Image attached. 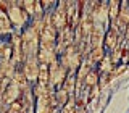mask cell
Masks as SVG:
<instances>
[{"instance_id": "6", "label": "cell", "mask_w": 129, "mask_h": 113, "mask_svg": "<svg viewBox=\"0 0 129 113\" xmlns=\"http://www.w3.org/2000/svg\"><path fill=\"white\" fill-rule=\"evenodd\" d=\"M39 66H40V63H39L37 56L24 60V63H23V68H21V70H23V74L26 76L27 82L36 84V82L39 81Z\"/></svg>"}, {"instance_id": "8", "label": "cell", "mask_w": 129, "mask_h": 113, "mask_svg": "<svg viewBox=\"0 0 129 113\" xmlns=\"http://www.w3.org/2000/svg\"><path fill=\"white\" fill-rule=\"evenodd\" d=\"M119 40H121V32L116 29V27H111L110 26L107 29V32H105V40H103L105 48H107L108 52H113L115 48L121 47Z\"/></svg>"}, {"instance_id": "10", "label": "cell", "mask_w": 129, "mask_h": 113, "mask_svg": "<svg viewBox=\"0 0 129 113\" xmlns=\"http://www.w3.org/2000/svg\"><path fill=\"white\" fill-rule=\"evenodd\" d=\"M105 32H107V29H103V26H100V24H94V29H92L90 36H89V42H90L92 48L103 47Z\"/></svg>"}, {"instance_id": "26", "label": "cell", "mask_w": 129, "mask_h": 113, "mask_svg": "<svg viewBox=\"0 0 129 113\" xmlns=\"http://www.w3.org/2000/svg\"><path fill=\"white\" fill-rule=\"evenodd\" d=\"M0 87H2V78H0Z\"/></svg>"}, {"instance_id": "14", "label": "cell", "mask_w": 129, "mask_h": 113, "mask_svg": "<svg viewBox=\"0 0 129 113\" xmlns=\"http://www.w3.org/2000/svg\"><path fill=\"white\" fill-rule=\"evenodd\" d=\"M11 27H13V24H11L8 15L0 11V36H11Z\"/></svg>"}, {"instance_id": "24", "label": "cell", "mask_w": 129, "mask_h": 113, "mask_svg": "<svg viewBox=\"0 0 129 113\" xmlns=\"http://www.w3.org/2000/svg\"><path fill=\"white\" fill-rule=\"evenodd\" d=\"M123 36H124V47L127 48V47H129V26L126 27V31H124Z\"/></svg>"}, {"instance_id": "18", "label": "cell", "mask_w": 129, "mask_h": 113, "mask_svg": "<svg viewBox=\"0 0 129 113\" xmlns=\"http://www.w3.org/2000/svg\"><path fill=\"white\" fill-rule=\"evenodd\" d=\"M70 99H71V97L68 95V92L64 91V89H56V91H55V102H56L58 107L63 108L64 105L70 102Z\"/></svg>"}, {"instance_id": "5", "label": "cell", "mask_w": 129, "mask_h": 113, "mask_svg": "<svg viewBox=\"0 0 129 113\" xmlns=\"http://www.w3.org/2000/svg\"><path fill=\"white\" fill-rule=\"evenodd\" d=\"M7 15H8V18H10L11 24L16 26V27H23L24 24H26L27 18H29V16L26 15V11L23 10L21 3H19V2H13V0H11V5H10V8H8Z\"/></svg>"}, {"instance_id": "13", "label": "cell", "mask_w": 129, "mask_h": 113, "mask_svg": "<svg viewBox=\"0 0 129 113\" xmlns=\"http://www.w3.org/2000/svg\"><path fill=\"white\" fill-rule=\"evenodd\" d=\"M76 86H78V78H76V71H70L68 73V76H66V79H64V84H63V87L64 91L68 92V95H73L76 92Z\"/></svg>"}, {"instance_id": "19", "label": "cell", "mask_w": 129, "mask_h": 113, "mask_svg": "<svg viewBox=\"0 0 129 113\" xmlns=\"http://www.w3.org/2000/svg\"><path fill=\"white\" fill-rule=\"evenodd\" d=\"M42 84H50V66L48 65H42L39 66V81Z\"/></svg>"}, {"instance_id": "16", "label": "cell", "mask_w": 129, "mask_h": 113, "mask_svg": "<svg viewBox=\"0 0 129 113\" xmlns=\"http://www.w3.org/2000/svg\"><path fill=\"white\" fill-rule=\"evenodd\" d=\"M107 55V52H105V48L103 47H97V48H92L90 50V53H89V58H87V62L89 63H97L99 65L100 62L103 60V56Z\"/></svg>"}, {"instance_id": "17", "label": "cell", "mask_w": 129, "mask_h": 113, "mask_svg": "<svg viewBox=\"0 0 129 113\" xmlns=\"http://www.w3.org/2000/svg\"><path fill=\"white\" fill-rule=\"evenodd\" d=\"M99 68H100V73H102V74H110V73L115 70V65H113V62H111L110 53H107L103 56V60L99 63Z\"/></svg>"}, {"instance_id": "7", "label": "cell", "mask_w": 129, "mask_h": 113, "mask_svg": "<svg viewBox=\"0 0 129 113\" xmlns=\"http://www.w3.org/2000/svg\"><path fill=\"white\" fill-rule=\"evenodd\" d=\"M55 92L48 94L45 97H39L36 99V107H34V113H53L55 111Z\"/></svg>"}, {"instance_id": "4", "label": "cell", "mask_w": 129, "mask_h": 113, "mask_svg": "<svg viewBox=\"0 0 129 113\" xmlns=\"http://www.w3.org/2000/svg\"><path fill=\"white\" fill-rule=\"evenodd\" d=\"M68 73H70V71L60 63V60H56V62H53L50 65V86L53 87L55 91L63 87Z\"/></svg>"}, {"instance_id": "9", "label": "cell", "mask_w": 129, "mask_h": 113, "mask_svg": "<svg viewBox=\"0 0 129 113\" xmlns=\"http://www.w3.org/2000/svg\"><path fill=\"white\" fill-rule=\"evenodd\" d=\"M21 95H23V89L18 86L16 82H13L11 81L10 84L7 86V89L3 91V100H5V103H7V108H8V105H11V103H15V102H18L19 99H21Z\"/></svg>"}, {"instance_id": "25", "label": "cell", "mask_w": 129, "mask_h": 113, "mask_svg": "<svg viewBox=\"0 0 129 113\" xmlns=\"http://www.w3.org/2000/svg\"><path fill=\"white\" fill-rule=\"evenodd\" d=\"M21 113H34V108H32V107H31V108H24Z\"/></svg>"}, {"instance_id": "23", "label": "cell", "mask_w": 129, "mask_h": 113, "mask_svg": "<svg viewBox=\"0 0 129 113\" xmlns=\"http://www.w3.org/2000/svg\"><path fill=\"white\" fill-rule=\"evenodd\" d=\"M76 105H78L76 99H74V97H71L70 102H68V103L61 108V113H76Z\"/></svg>"}, {"instance_id": "21", "label": "cell", "mask_w": 129, "mask_h": 113, "mask_svg": "<svg viewBox=\"0 0 129 113\" xmlns=\"http://www.w3.org/2000/svg\"><path fill=\"white\" fill-rule=\"evenodd\" d=\"M99 74H97V71L92 70L89 74L86 76V79H84V86H86L87 89H90V87H94V86H99Z\"/></svg>"}, {"instance_id": "15", "label": "cell", "mask_w": 129, "mask_h": 113, "mask_svg": "<svg viewBox=\"0 0 129 113\" xmlns=\"http://www.w3.org/2000/svg\"><path fill=\"white\" fill-rule=\"evenodd\" d=\"M119 8H121V2H118V0H111V2H108V18H110L111 24L116 23V19H118Z\"/></svg>"}, {"instance_id": "20", "label": "cell", "mask_w": 129, "mask_h": 113, "mask_svg": "<svg viewBox=\"0 0 129 113\" xmlns=\"http://www.w3.org/2000/svg\"><path fill=\"white\" fill-rule=\"evenodd\" d=\"M90 71H92V70H90V63H89L87 60H84L82 65H81L79 70H78V84H79V82H82V81L86 79V76H87ZM76 87H78V86H76Z\"/></svg>"}, {"instance_id": "1", "label": "cell", "mask_w": 129, "mask_h": 113, "mask_svg": "<svg viewBox=\"0 0 129 113\" xmlns=\"http://www.w3.org/2000/svg\"><path fill=\"white\" fill-rule=\"evenodd\" d=\"M21 42H23L24 60L37 56L39 48H40V36H39V32L32 27V24L31 26H26L24 31L21 32Z\"/></svg>"}, {"instance_id": "3", "label": "cell", "mask_w": 129, "mask_h": 113, "mask_svg": "<svg viewBox=\"0 0 129 113\" xmlns=\"http://www.w3.org/2000/svg\"><path fill=\"white\" fill-rule=\"evenodd\" d=\"M66 10H68V2H58L55 7V10L52 11V23L53 26L56 27V31L61 32L68 27V15H66Z\"/></svg>"}, {"instance_id": "22", "label": "cell", "mask_w": 129, "mask_h": 113, "mask_svg": "<svg viewBox=\"0 0 129 113\" xmlns=\"http://www.w3.org/2000/svg\"><path fill=\"white\" fill-rule=\"evenodd\" d=\"M23 7V10L26 11V15L29 18H34V13H36V0H24V2H19Z\"/></svg>"}, {"instance_id": "12", "label": "cell", "mask_w": 129, "mask_h": 113, "mask_svg": "<svg viewBox=\"0 0 129 113\" xmlns=\"http://www.w3.org/2000/svg\"><path fill=\"white\" fill-rule=\"evenodd\" d=\"M11 42L10 40H0V63H10L11 62Z\"/></svg>"}, {"instance_id": "11", "label": "cell", "mask_w": 129, "mask_h": 113, "mask_svg": "<svg viewBox=\"0 0 129 113\" xmlns=\"http://www.w3.org/2000/svg\"><path fill=\"white\" fill-rule=\"evenodd\" d=\"M37 60L39 63L42 65H48L50 66L53 62H56L58 60V53H56L55 48H39V53H37Z\"/></svg>"}, {"instance_id": "2", "label": "cell", "mask_w": 129, "mask_h": 113, "mask_svg": "<svg viewBox=\"0 0 129 113\" xmlns=\"http://www.w3.org/2000/svg\"><path fill=\"white\" fill-rule=\"evenodd\" d=\"M81 58H82V55H81V50L78 48L76 44L70 45L66 50H64L63 55L58 56L60 63H61L68 71H78L79 66L82 65V60H81Z\"/></svg>"}]
</instances>
